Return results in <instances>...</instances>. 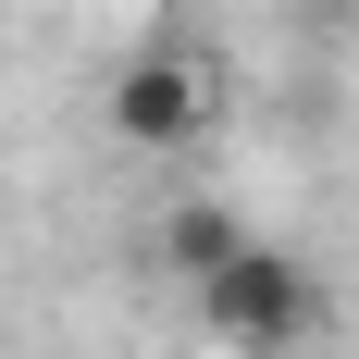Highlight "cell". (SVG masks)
Wrapping results in <instances>:
<instances>
[{
	"instance_id": "cell-3",
	"label": "cell",
	"mask_w": 359,
	"mask_h": 359,
	"mask_svg": "<svg viewBox=\"0 0 359 359\" xmlns=\"http://www.w3.org/2000/svg\"><path fill=\"white\" fill-rule=\"evenodd\" d=\"M236 248H248V223L223 211V198H186V211H161V260H174L186 285H198V273H223Z\"/></svg>"
},
{
	"instance_id": "cell-1",
	"label": "cell",
	"mask_w": 359,
	"mask_h": 359,
	"mask_svg": "<svg viewBox=\"0 0 359 359\" xmlns=\"http://www.w3.org/2000/svg\"><path fill=\"white\" fill-rule=\"evenodd\" d=\"M198 323H211L223 347H248V359H285V347H310V334H323V273L248 236L223 273H198Z\"/></svg>"
},
{
	"instance_id": "cell-2",
	"label": "cell",
	"mask_w": 359,
	"mask_h": 359,
	"mask_svg": "<svg viewBox=\"0 0 359 359\" xmlns=\"http://www.w3.org/2000/svg\"><path fill=\"white\" fill-rule=\"evenodd\" d=\"M111 137L124 149L211 137V62L198 50H124V74H111Z\"/></svg>"
}]
</instances>
